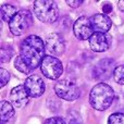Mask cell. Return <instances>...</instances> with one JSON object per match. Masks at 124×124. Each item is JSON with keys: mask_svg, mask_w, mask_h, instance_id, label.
Segmentation results:
<instances>
[{"mask_svg": "<svg viewBox=\"0 0 124 124\" xmlns=\"http://www.w3.org/2000/svg\"><path fill=\"white\" fill-rule=\"evenodd\" d=\"M46 45L40 37L36 35H31L26 37L21 45V54L24 61L32 70L39 66L45 58Z\"/></svg>", "mask_w": 124, "mask_h": 124, "instance_id": "1", "label": "cell"}, {"mask_svg": "<svg viewBox=\"0 0 124 124\" xmlns=\"http://www.w3.org/2000/svg\"><path fill=\"white\" fill-rule=\"evenodd\" d=\"M114 99L113 88L108 84L99 83L92 88L89 94V102L94 109L105 111L112 105Z\"/></svg>", "mask_w": 124, "mask_h": 124, "instance_id": "2", "label": "cell"}, {"mask_svg": "<svg viewBox=\"0 0 124 124\" xmlns=\"http://www.w3.org/2000/svg\"><path fill=\"white\" fill-rule=\"evenodd\" d=\"M36 17L44 23H54L59 17V8L52 0H37L34 2Z\"/></svg>", "mask_w": 124, "mask_h": 124, "instance_id": "3", "label": "cell"}, {"mask_svg": "<svg viewBox=\"0 0 124 124\" xmlns=\"http://www.w3.org/2000/svg\"><path fill=\"white\" fill-rule=\"evenodd\" d=\"M33 25V14L28 10H20L9 22L10 32L15 36L24 34Z\"/></svg>", "mask_w": 124, "mask_h": 124, "instance_id": "4", "label": "cell"}, {"mask_svg": "<svg viewBox=\"0 0 124 124\" xmlns=\"http://www.w3.org/2000/svg\"><path fill=\"white\" fill-rule=\"evenodd\" d=\"M54 92L59 98L66 101H74L81 96V89L73 82L68 79L59 81L54 85Z\"/></svg>", "mask_w": 124, "mask_h": 124, "instance_id": "5", "label": "cell"}, {"mask_svg": "<svg viewBox=\"0 0 124 124\" xmlns=\"http://www.w3.org/2000/svg\"><path fill=\"white\" fill-rule=\"evenodd\" d=\"M43 74L49 79H58L63 73V65L58 58L46 56L40 64Z\"/></svg>", "mask_w": 124, "mask_h": 124, "instance_id": "6", "label": "cell"}, {"mask_svg": "<svg viewBox=\"0 0 124 124\" xmlns=\"http://www.w3.org/2000/svg\"><path fill=\"white\" fill-rule=\"evenodd\" d=\"M73 32L78 40L90 39V37L95 34L90 19H88L87 16H81L76 20V22L73 25Z\"/></svg>", "mask_w": 124, "mask_h": 124, "instance_id": "7", "label": "cell"}, {"mask_svg": "<svg viewBox=\"0 0 124 124\" xmlns=\"http://www.w3.org/2000/svg\"><path fill=\"white\" fill-rule=\"evenodd\" d=\"M25 89L27 92L28 96L32 98H38L41 95L45 93L46 86H45V82L38 75H31L26 78L25 83Z\"/></svg>", "mask_w": 124, "mask_h": 124, "instance_id": "8", "label": "cell"}, {"mask_svg": "<svg viewBox=\"0 0 124 124\" xmlns=\"http://www.w3.org/2000/svg\"><path fill=\"white\" fill-rule=\"evenodd\" d=\"M112 37L108 33H95L89 39V46L93 51L103 52L107 51L111 46Z\"/></svg>", "mask_w": 124, "mask_h": 124, "instance_id": "9", "label": "cell"}, {"mask_svg": "<svg viewBox=\"0 0 124 124\" xmlns=\"http://www.w3.org/2000/svg\"><path fill=\"white\" fill-rule=\"evenodd\" d=\"M116 66H114V61L112 59H103L99 61L94 68V76L97 79H109L113 75Z\"/></svg>", "mask_w": 124, "mask_h": 124, "instance_id": "10", "label": "cell"}, {"mask_svg": "<svg viewBox=\"0 0 124 124\" xmlns=\"http://www.w3.org/2000/svg\"><path fill=\"white\" fill-rule=\"evenodd\" d=\"M46 49L54 56H61L65 50L64 38L58 33L49 34L46 38Z\"/></svg>", "mask_w": 124, "mask_h": 124, "instance_id": "11", "label": "cell"}, {"mask_svg": "<svg viewBox=\"0 0 124 124\" xmlns=\"http://www.w3.org/2000/svg\"><path fill=\"white\" fill-rule=\"evenodd\" d=\"M28 96L27 92L25 89L24 85H19L14 87L10 93V102L12 106L17 109H22L24 108L28 102Z\"/></svg>", "mask_w": 124, "mask_h": 124, "instance_id": "12", "label": "cell"}, {"mask_svg": "<svg viewBox=\"0 0 124 124\" xmlns=\"http://www.w3.org/2000/svg\"><path fill=\"white\" fill-rule=\"evenodd\" d=\"M90 22L94 27V31L97 33H107L111 28L112 21L105 13H97L90 17Z\"/></svg>", "mask_w": 124, "mask_h": 124, "instance_id": "13", "label": "cell"}, {"mask_svg": "<svg viewBox=\"0 0 124 124\" xmlns=\"http://www.w3.org/2000/svg\"><path fill=\"white\" fill-rule=\"evenodd\" d=\"M0 114H1V124H3L11 116H13V114H14V107L12 106V103L6 100L1 101V105H0Z\"/></svg>", "mask_w": 124, "mask_h": 124, "instance_id": "14", "label": "cell"}, {"mask_svg": "<svg viewBox=\"0 0 124 124\" xmlns=\"http://www.w3.org/2000/svg\"><path fill=\"white\" fill-rule=\"evenodd\" d=\"M17 12H19V11L16 10V8L11 6V4H3V6H1V19H2V21L10 22Z\"/></svg>", "mask_w": 124, "mask_h": 124, "instance_id": "15", "label": "cell"}, {"mask_svg": "<svg viewBox=\"0 0 124 124\" xmlns=\"http://www.w3.org/2000/svg\"><path fill=\"white\" fill-rule=\"evenodd\" d=\"M14 66L17 71H20L21 73H24V74H30L32 72V69L26 64V62L22 59L21 56H17L14 60Z\"/></svg>", "mask_w": 124, "mask_h": 124, "instance_id": "16", "label": "cell"}, {"mask_svg": "<svg viewBox=\"0 0 124 124\" xmlns=\"http://www.w3.org/2000/svg\"><path fill=\"white\" fill-rule=\"evenodd\" d=\"M13 57V49L10 46H3L0 50V61L2 63L9 62L10 59Z\"/></svg>", "mask_w": 124, "mask_h": 124, "instance_id": "17", "label": "cell"}, {"mask_svg": "<svg viewBox=\"0 0 124 124\" xmlns=\"http://www.w3.org/2000/svg\"><path fill=\"white\" fill-rule=\"evenodd\" d=\"M113 78L116 83L120 84V85H124V64L116 66V71L113 73Z\"/></svg>", "mask_w": 124, "mask_h": 124, "instance_id": "18", "label": "cell"}, {"mask_svg": "<svg viewBox=\"0 0 124 124\" xmlns=\"http://www.w3.org/2000/svg\"><path fill=\"white\" fill-rule=\"evenodd\" d=\"M108 124H124V113H113L109 116Z\"/></svg>", "mask_w": 124, "mask_h": 124, "instance_id": "19", "label": "cell"}, {"mask_svg": "<svg viewBox=\"0 0 124 124\" xmlns=\"http://www.w3.org/2000/svg\"><path fill=\"white\" fill-rule=\"evenodd\" d=\"M0 78H1V84H0V86L4 87V86L7 85V83L9 82V79H10V73L7 70H4V69H0Z\"/></svg>", "mask_w": 124, "mask_h": 124, "instance_id": "20", "label": "cell"}, {"mask_svg": "<svg viewBox=\"0 0 124 124\" xmlns=\"http://www.w3.org/2000/svg\"><path fill=\"white\" fill-rule=\"evenodd\" d=\"M44 124H66V123L60 116H52V118H48Z\"/></svg>", "mask_w": 124, "mask_h": 124, "instance_id": "21", "label": "cell"}, {"mask_svg": "<svg viewBox=\"0 0 124 124\" xmlns=\"http://www.w3.org/2000/svg\"><path fill=\"white\" fill-rule=\"evenodd\" d=\"M83 3V0H66V4L71 7V8H77Z\"/></svg>", "mask_w": 124, "mask_h": 124, "instance_id": "22", "label": "cell"}, {"mask_svg": "<svg viewBox=\"0 0 124 124\" xmlns=\"http://www.w3.org/2000/svg\"><path fill=\"white\" fill-rule=\"evenodd\" d=\"M102 10H103V12H105V14H109V13L112 11V7H111V4H110V3H106V4H103Z\"/></svg>", "mask_w": 124, "mask_h": 124, "instance_id": "23", "label": "cell"}, {"mask_svg": "<svg viewBox=\"0 0 124 124\" xmlns=\"http://www.w3.org/2000/svg\"><path fill=\"white\" fill-rule=\"evenodd\" d=\"M118 7H119V9H120L121 11H123V12H124V0L118 2Z\"/></svg>", "mask_w": 124, "mask_h": 124, "instance_id": "24", "label": "cell"}]
</instances>
